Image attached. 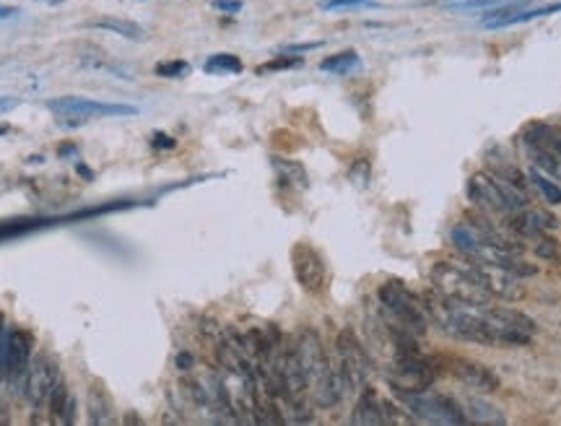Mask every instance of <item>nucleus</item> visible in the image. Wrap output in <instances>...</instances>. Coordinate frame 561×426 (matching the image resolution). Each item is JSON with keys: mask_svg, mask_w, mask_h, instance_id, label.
I'll return each instance as SVG.
<instances>
[{"mask_svg": "<svg viewBox=\"0 0 561 426\" xmlns=\"http://www.w3.org/2000/svg\"><path fill=\"white\" fill-rule=\"evenodd\" d=\"M533 252H536L541 260H561V245L551 237H538Z\"/></svg>", "mask_w": 561, "mask_h": 426, "instance_id": "obj_26", "label": "nucleus"}, {"mask_svg": "<svg viewBox=\"0 0 561 426\" xmlns=\"http://www.w3.org/2000/svg\"><path fill=\"white\" fill-rule=\"evenodd\" d=\"M174 364H177L179 372H190V369H193V364H195V359H193V354H190V351H179L177 359H174Z\"/></svg>", "mask_w": 561, "mask_h": 426, "instance_id": "obj_34", "label": "nucleus"}, {"mask_svg": "<svg viewBox=\"0 0 561 426\" xmlns=\"http://www.w3.org/2000/svg\"><path fill=\"white\" fill-rule=\"evenodd\" d=\"M374 0H325V11H338V8H374Z\"/></svg>", "mask_w": 561, "mask_h": 426, "instance_id": "obj_28", "label": "nucleus"}, {"mask_svg": "<svg viewBox=\"0 0 561 426\" xmlns=\"http://www.w3.org/2000/svg\"><path fill=\"white\" fill-rule=\"evenodd\" d=\"M68 387H65V382H63V377H60L58 382H55V387H52L50 392V401H47V406H50V413L52 418L60 424V418H63V408H65V403H68Z\"/></svg>", "mask_w": 561, "mask_h": 426, "instance_id": "obj_23", "label": "nucleus"}, {"mask_svg": "<svg viewBox=\"0 0 561 426\" xmlns=\"http://www.w3.org/2000/svg\"><path fill=\"white\" fill-rule=\"evenodd\" d=\"M29 364H32V338L18 328H11L8 335V372L6 380L11 382V390L16 398H24L26 377H29Z\"/></svg>", "mask_w": 561, "mask_h": 426, "instance_id": "obj_9", "label": "nucleus"}, {"mask_svg": "<svg viewBox=\"0 0 561 426\" xmlns=\"http://www.w3.org/2000/svg\"><path fill=\"white\" fill-rule=\"evenodd\" d=\"M16 107H18V99H13V96H0V115L16 110Z\"/></svg>", "mask_w": 561, "mask_h": 426, "instance_id": "obj_35", "label": "nucleus"}, {"mask_svg": "<svg viewBox=\"0 0 561 426\" xmlns=\"http://www.w3.org/2000/svg\"><path fill=\"white\" fill-rule=\"evenodd\" d=\"M351 424H356V426L385 424L382 401H380V395H377L372 387H361L356 406H354V411H351Z\"/></svg>", "mask_w": 561, "mask_h": 426, "instance_id": "obj_14", "label": "nucleus"}, {"mask_svg": "<svg viewBox=\"0 0 561 426\" xmlns=\"http://www.w3.org/2000/svg\"><path fill=\"white\" fill-rule=\"evenodd\" d=\"M323 42H307V44H289L283 52H307V50H317Z\"/></svg>", "mask_w": 561, "mask_h": 426, "instance_id": "obj_36", "label": "nucleus"}, {"mask_svg": "<svg viewBox=\"0 0 561 426\" xmlns=\"http://www.w3.org/2000/svg\"><path fill=\"white\" fill-rule=\"evenodd\" d=\"M18 13V8H13V6H0V18H11V16H16Z\"/></svg>", "mask_w": 561, "mask_h": 426, "instance_id": "obj_38", "label": "nucleus"}, {"mask_svg": "<svg viewBox=\"0 0 561 426\" xmlns=\"http://www.w3.org/2000/svg\"><path fill=\"white\" fill-rule=\"evenodd\" d=\"M335 356H338L340 375L346 377L351 392L366 387V382L374 375V361L369 356L366 346L356 338V333L343 328L335 338Z\"/></svg>", "mask_w": 561, "mask_h": 426, "instance_id": "obj_6", "label": "nucleus"}, {"mask_svg": "<svg viewBox=\"0 0 561 426\" xmlns=\"http://www.w3.org/2000/svg\"><path fill=\"white\" fill-rule=\"evenodd\" d=\"M385 380L392 392H424L437 380L434 367L421 359V354H400L392 359L390 369L385 372Z\"/></svg>", "mask_w": 561, "mask_h": 426, "instance_id": "obj_7", "label": "nucleus"}, {"mask_svg": "<svg viewBox=\"0 0 561 426\" xmlns=\"http://www.w3.org/2000/svg\"><path fill=\"white\" fill-rule=\"evenodd\" d=\"M213 8L224 11V13H239L242 11V0H213Z\"/></svg>", "mask_w": 561, "mask_h": 426, "instance_id": "obj_33", "label": "nucleus"}, {"mask_svg": "<svg viewBox=\"0 0 561 426\" xmlns=\"http://www.w3.org/2000/svg\"><path fill=\"white\" fill-rule=\"evenodd\" d=\"M47 110L55 115H86V117H99L102 102H91L84 96H60V99H50Z\"/></svg>", "mask_w": 561, "mask_h": 426, "instance_id": "obj_17", "label": "nucleus"}, {"mask_svg": "<svg viewBox=\"0 0 561 426\" xmlns=\"http://www.w3.org/2000/svg\"><path fill=\"white\" fill-rule=\"evenodd\" d=\"M465 416L468 421H473V424H484V426H504L507 424V416H504V411L499 406H494L491 401H486V398H478V395H470L465 398Z\"/></svg>", "mask_w": 561, "mask_h": 426, "instance_id": "obj_15", "label": "nucleus"}, {"mask_svg": "<svg viewBox=\"0 0 561 426\" xmlns=\"http://www.w3.org/2000/svg\"><path fill=\"white\" fill-rule=\"evenodd\" d=\"M76 421V398L68 395V403H65V408H63V418H60V424L63 426H70Z\"/></svg>", "mask_w": 561, "mask_h": 426, "instance_id": "obj_32", "label": "nucleus"}, {"mask_svg": "<svg viewBox=\"0 0 561 426\" xmlns=\"http://www.w3.org/2000/svg\"><path fill=\"white\" fill-rule=\"evenodd\" d=\"M406 411L411 413L413 421L421 424H442V426H458L465 424V408L460 406L450 395H439V392H395Z\"/></svg>", "mask_w": 561, "mask_h": 426, "instance_id": "obj_4", "label": "nucleus"}, {"mask_svg": "<svg viewBox=\"0 0 561 426\" xmlns=\"http://www.w3.org/2000/svg\"><path fill=\"white\" fill-rule=\"evenodd\" d=\"M78 154V146L70 143V146H63V148H58V156H73Z\"/></svg>", "mask_w": 561, "mask_h": 426, "instance_id": "obj_37", "label": "nucleus"}, {"mask_svg": "<svg viewBox=\"0 0 561 426\" xmlns=\"http://www.w3.org/2000/svg\"><path fill=\"white\" fill-rule=\"evenodd\" d=\"M320 68L325 73H335V76H346L351 73L354 68H359V52L356 50H343V52H335L330 58H325L320 63Z\"/></svg>", "mask_w": 561, "mask_h": 426, "instance_id": "obj_19", "label": "nucleus"}, {"mask_svg": "<svg viewBox=\"0 0 561 426\" xmlns=\"http://www.w3.org/2000/svg\"><path fill=\"white\" fill-rule=\"evenodd\" d=\"M476 278L484 283L489 294L496 299H504V302H517V299L525 297V289L520 283V276L504 271L499 265H486V263H470Z\"/></svg>", "mask_w": 561, "mask_h": 426, "instance_id": "obj_11", "label": "nucleus"}, {"mask_svg": "<svg viewBox=\"0 0 561 426\" xmlns=\"http://www.w3.org/2000/svg\"><path fill=\"white\" fill-rule=\"evenodd\" d=\"M76 172H78V174H81V177H84V179H94V172H91V169H86L84 164H76Z\"/></svg>", "mask_w": 561, "mask_h": 426, "instance_id": "obj_39", "label": "nucleus"}, {"mask_svg": "<svg viewBox=\"0 0 561 426\" xmlns=\"http://www.w3.org/2000/svg\"><path fill=\"white\" fill-rule=\"evenodd\" d=\"M60 380V369L52 364L50 359L37 356L29 364V377H26V392L24 398L34 411H39L44 403L50 401V392L55 382Z\"/></svg>", "mask_w": 561, "mask_h": 426, "instance_id": "obj_10", "label": "nucleus"}, {"mask_svg": "<svg viewBox=\"0 0 561 426\" xmlns=\"http://www.w3.org/2000/svg\"><path fill=\"white\" fill-rule=\"evenodd\" d=\"M3 380H6V375H3V372H0V385H3Z\"/></svg>", "mask_w": 561, "mask_h": 426, "instance_id": "obj_41", "label": "nucleus"}, {"mask_svg": "<svg viewBox=\"0 0 561 426\" xmlns=\"http://www.w3.org/2000/svg\"><path fill=\"white\" fill-rule=\"evenodd\" d=\"M151 146L156 148V151H172V148L177 146V141H174L172 136H167V133H159V130H156V133L151 136Z\"/></svg>", "mask_w": 561, "mask_h": 426, "instance_id": "obj_30", "label": "nucleus"}, {"mask_svg": "<svg viewBox=\"0 0 561 426\" xmlns=\"http://www.w3.org/2000/svg\"><path fill=\"white\" fill-rule=\"evenodd\" d=\"M89 120L91 117H86V115H58V125L65 130H73V128H84Z\"/></svg>", "mask_w": 561, "mask_h": 426, "instance_id": "obj_29", "label": "nucleus"}, {"mask_svg": "<svg viewBox=\"0 0 561 426\" xmlns=\"http://www.w3.org/2000/svg\"><path fill=\"white\" fill-rule=\"evenodd\" d=\"M504 219H507V229L515 231L522 239H538L543 237L546 231L559 229V219L548 211H541V208H522V211L504 216Z\"/></svg>", "mask_w": 561, "mask_h": 426, "instance_id": "obj_12", "label": "nucleus"}, {"mask_svg": "<svg viewBox=\"0 0 561 426\" xmlns=\"http://www.w3.org/2000/svg\"><path fill=\"white\" fill-rule=\"evenodd\" d=\"M468 198L484 213H499V216H512V213L527 208V195L515 185L499 179L491 172H476L468 179Z\"/></svg>", "mask_w": 561, "mask_h": 426, "instance_id": "obj_2", "label": "nucleus"}, {"mask_svg": "<svg viewBox=\"0 0 561 426\" xmlns=\"http://www.w3.org/2000/svg\"><path fill=\"white\" fill-rule=\"evenodd\" d=\"M432 286L439 297L468 302V304H489L494 299L489 289L476 278L470 265H455L447 260L432 265Z\"/></svg>", "mask_w": 561, "mask_h": 426, "instance_id": "obj_3", "label": "nucleus"}, {"mask_svg": "<svg viewBox=\"0 0 561 426\" xmlns=\"http://www.w3.org/2000/svg\"><path fill=\"white\" fill-rule=\"evenodd\" d=\"M8 130H11L8 125H0V136H6V133H8Z\"/></svg>", "mask_w": 561, "mask_h": 426, "instance_id": "obj_40", "label": "nucleus"}, {"mask_svg": "<svg viewBox=\"0 0 561 426\" xmlns=\"http://www.w3.org/2000/svg\"><path fill=\"white\" fill-rule=\"evenodd\" d=\"M89 413H91L89 416L91 424H110V403L99 387H91L89 392Z\"/></svg>", "mask_w": 561, "mask_h": 426, "instance_id": "obj_22", "label": "nucleus"}, {"mask_svg": "<svg viewBox=\"0 0 561 426\" xmlns=\"http://www.w3.org/2000/svg\"><path fill=\"white\" fill-rule=\"evenodd\" d=\"M450 372L460 382H465L468 387H473L478 392H494L499 387V377L489 367L470 361V359H450Z\"/></svg>", "mask_w": 561, "mask_h": 426, "instance_id": "obj_13", "label": "nucleus"}, {"mask_svg": "<svg viewBox=\"0 0 561 426\" xmlns=\"http://www.w3.org/2000/svg\"><path fill=\"white\" fill-rule=\"evenodd\" d=\"M242 60L237 55H229V52H219V55H211L205 60L203 70L205 73H216V76H224V73H242Z\"/></svg>", "mask_w": 561, "mask_h": 426, "instance_id": "obj_20", "label": "nucleus"}, {"mask_svg": "<svg viewBox=\"0 0 561 426\" xmlns=\"http://www.w3.org/2000/svg\"><path fill=\"white\" fill-rule=\"evenodd\" d=\"M294 351H297L299 361H302V369H304L312 403H315L317 408H335L351 392V387L346 382V377L340 375L338 364L335 367L330 364L320 335L312 328H304L297 335Z\"/></svg>", "mask_w": 561, "mask_h": 426, "instance_id": "obj_1", "label": "nucleus"}, {"mask_svg": "<svg viewBox=\"0 0 561 426\" xmlns=\"http://www.w3.org/2000/svg\"><path fill=\"white\" fill-rule=\"evenodd\" d=\"M291 268H294V278L307 294H320L328 281V271L320 252L307 242H297L291 247Z\"/></svg>", "mask_w": 561, "mask_h": 426, "instance_id": "obj_8", "label": "nucleus"}, {"mask_svg": "<svg viewBox=\"0 0 561 426\" xmlns=\"http://www.w3.org/2000/svg\"><path fill=\"white\" fill-rule=\"evenodd\" d=\"M349 179L351 185H356L361 190L369 188V182H372V164H369V159H356V162L351 164Z\"/></svg>", "mask_w": 561, "mask_h": 426, "instance_id": "obj_24", "label": "nucleus"}, {"mask_svg": "<svg viewBox=\"0 0 561 426\" xmlns=\"http://www.w3.org/2000/svg\"><path fill=\"white\" fill-rule=\"evenodd\" d=\"M153 73L162 78H182L190 73V63L187 60H169V63H159Z\"/></svg>", "mask_w": 561, "mask_h": 426, "instance_id": "obj_25", "label": "nucleus"}, {"mask_svg": "<svg viewBox=\"0 0 561 426\" xmlns=\"http://www.w3.org/2000/svg\"><path fill=\"white\" fill-rule=\"evenodd\" d=\"M502 3H507V0H468V3H458L455 8L460 11H476V8H494V6H502Z\"/></svg>", "mask_w": 561, "mask_h": 426, "instance_id": "obj_31", "label": "nucleus"}, {"mask_svg": "<svg viewBox=\"0 0 561 426\" xmlns=\"http://www.w3.org/2000/svg\"><path fill=\"white\" fill-rule=\"evenodd\" d=\"M530 182L538 188V193L546 198V203L551 205H559L561 203V185L556 182V179H551L548 174H543L541 169H530Z\"/></svg>", "mask_w": 561, "mask_h": 426, "instance_id": "obj_21", "label": "nucleus"}, {"mask_svg": "<svg viewBox=\"0 0 561 426\" xmlns=\"http://www.w3.org/2000/svg\"><path fill=\"white\" fill-rule=\"evenodd\" d=\"M273 172L278 177L280 188H294V190H307L309 188V174H307L304 164L283 159V156H273L271 159Z\"/></svg>", "mask_w": 561, "mask_h": 426, "instance_id": "obj_16", "label": "nucleus"}, {"mask_svg": "<svg viewBox=\"0 0 561 426\" xmlns=\"http://www.w3.org/2000/svg\"><path fill=\"white\" fill-rule=\"evenodd\" d=\"M489 346H525L533 341L538 325L517 309H484Z\"/></svg>", "mask_w": 561, "mask_h": 426, "instance_id": "obj_5", "label": "nucleus"}, {"mask_svg": "<svg viewBox=\"0 0 561 426\" xmlns=\"http://www.w3.org/2000/svg\"><path fill=\"white\" fill-rule=\"evenodd\" d=\"M94 26H99V29H107L112 34H120L122 39H130V42H143L146 39V29L136 21H130V18H99Z\"/></svg>", "mask_w": 561, "mask_h": 426, "instance_id": "obj_18", "label": "nucleus"}, {"mask_svg": "<svg viewBox=\"0 0 561 426\" xmlns=\"http://www.w3.org/2000/svg\"><path fill=\"white\" fill-rule=\"evenodd\" d=\"M302 65V58L297 55H280V58L271 60V63H265L257 68V73H273V70H289V68H299Z\"/></svg>", "mask_w": 561, "mask_h": 426, "instance_id": "obj_27", "label": "nucleus"}]
</instances>
